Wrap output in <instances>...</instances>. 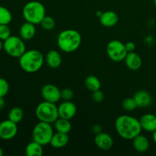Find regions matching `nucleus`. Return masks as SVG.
Segmentation results:
<instances>
[{"instance_id": "f257e3e1", "label": "nucleus", "mask_w": 156, "mask_h": 156, "mask_svg": "<svg viewBox=\"0 0 156 156\" xmlns=\"http://www.w3.org/2000/svg\"><path fill=\"white\" fill-rule=\"evenodd\" d=\"M115 129L121 138L126 140H133L143 130L140 120L129 115L117 117L115 120Z\"/></svg>"}, {"instance_id": "f03ea898", "label": "nucleus", "mask_w": 156, "mask_h": 156, "mask_svg": "<svg viewBox=\"0 0 156 156\" xmlns=\"http://www.w3.org/2000/svg\"><path fill=\"white\" fill-rule=\"evenodd\" d=\"M57 46L65 53H73L77 50L82 43V36L78 30L66 29L59 34L57 37Z\"/></svg>"}, {"instance_id": "7ed1b4c3", "label": "nucleus", "mask_w": 156, "mask_h": 156, "mask_svg": "<svg viewBox=\"0 0 156 156\" xmlns=\"http://www.w3.org/2000/svg\"><path fill=\"white\" fill-rule=\"evenodd\" d=\"M44 61L45 58L39 50H26L19 57V65L25 73H35L42 68Z\"/></svg>"}, {"instance_id": "20e7f679", "label": "nucleus", "mask_w": 156, "mask_h": 156, "mask_svg": "<svg viewBox=\"0 0 156 156\" xmlns=\"http://www.w3.org/2000/svg\"><path fill=\"white\" fill-rule=\"evenodd\" d=\"M24 20L34 24H40L46 16V9L44 5L38 1H30L24 5L22 10Z\"/></svg>"}, {"instance_id": "39448f33", "label": "nucleus", "mask_w": 156, "mask_h": 156, "mask_svg": "<svg viewBox=\"0 0 156 156\" xmlns=\"http://www.w3.org/2000/svg\"><path fill=\"white\" fill-rule=\"evenodd\" d=\"M35 115L39 121L54 123V122L59 118L58 107L55 103L44 101L37 106Z\"/></svg>"}, {"instance_id": "423d86ee", "label": "nucleus", "mask_w": 156, "mask_h": 156, "mask_svg": "<svg viewBox=\"0 0 156 156\" xmlns=\"http://www.w3.org/2000/svg\"><path fill=\"white\" fill-rule=\"evenodd\" d=\"M53 134L54 133L51 123L39 121L34 127L32 138L34 141L44 146L50 144Z\"/></svg>"}, {"instance_id": "0eeeda50", "label": "nucleus", "mask_w": 156, "mask_h": 156, "mask_svg": "<svg viewBox=\"0 0 156 156\" xmlns=\"http://www.w3.org/2000/svg\"><path fill=\"white\" fill-rule=\"evenodd\" d=\"M3 50L9 56L19 58L26 51L24 41L18 36H10L3 41Z\"/></svg>"}, {"instance_id": "6e6552de", "label": "nucleus", "mask_w": 156, "mask_h": 156, "mask_svg": "<svg viewBox=\"0 0 156 156\" xmlns=\"http://www.w3.org/2000/svg\"><path fill=\"white\" fill-rule=\"evenodd\" d=\"M106 52L108 57L116 62L124 61L125 57L127 55L125 44L118 40H113L108 44Z\"/></svg>"}, {"instance_id": "1a4fd4ad", "label": "nucleus", "mask_w": 156, "mask_h": 156, "mask_svg": "<svg viewBox=\"0 0 156 156\" xmlns=\"http://www.w3.org/2000/svg\"><path fill=\"white\" fill-rule=\"evenodd\" d=\"M18 133V126L16 123L9 119L0 123V139L2 140H11L15 138Z\"/></svg>"}, {"instance_id": "9d476101", "label": "nucleus", "mask_w": 156, "mask_h": 156, "mask_svg": "<svg viewBox=\"0 0 156 156\" xmlns=\"http://www.w3.org/2000/svg\"><path fill=\"white\" fill-rule=\"evenodd\" d=\"M41 95L46 101L56 104L61 99V90L53 84H47L41 88Z\"/></svg>"}, {"instance_id": "9b49d317", "label": "nucleus", "mask_w": 156, "mask_h": 156, "mask_svg": "<svg viewBox=\"0 0 156 156\" xmlns=\"http://www.w3.org/2000/svg\"><path fill=\"white\" fill-rule=\"evenodd\" d=\"M59 117L66 120H71L77 113L76 105L71 101H64L58 106Z\"/></svg>"}, {"instance_id": "f8f14e48", "label": "nucleus", "mask_w": 156, "mask_h": 156, "mask_svg": "<svg viewBox=\"0 0 156 156\" xmlns=\"http://www.w3.org/2000/svg\"><path fill=\"white\" fill-rule=\"evenodd\" d=\"M94 144L98 149L103 151H108L112 148L114 145V140L111 135L107 133L101 132L95 135Z\"/></svg>"}, {"instance_id": "ddd939ff", "label": "nucleus", "mask_w": 156, "mask_h": 156, "mask_svg": "<svg viewBox=\"0 0 156 156\" xmlns=\"http://www.w3.org/2000/svg\"><path fill=\"white\" fill-rule=\"evenodd\" d=\"M143 130L148 133H153L156 130V115L155 114H145L140 119Z\"/></svg>"}, {"instance_id": "4468645a", "label": "nucleus", "mask_w": 156, "mask_h": 156, "mask_svg": "<svg viewBox=\"0 0 156 156\" xmlns=\"http://www.w3.org/2000/svg\"><path fill=\"white\" fill-rule=\"evenodd\" d=\"M138 108H146L150 106L152 103V98L150 93L146 90H140L136 91L133 95Z\"/></svg>"}, {"instance_id": "2eb2a0df", "label": "nucleus", "mask_w": 156, "mask_h": 156, "mask_svg": "<svg viewBox=\"0 0 156 156\" xmlns=\"http://www.w3.org/2000/svg\"><path fill=\"white\" fill-rule=\"evenodd\" d=\"M125 64L129 69L132 71H136L140 69L143 64L141 57L135 52H129L124 59Z\"/></svg>"}, {"instance_id": "dca6fc26", "label": "nucleus", "mask_w": 156, "mask_h": 156, "mask_svg": "<svg viewBox=\"0 0 156 156\" xmlns=\"http://www.w3.org/2000/svg\"><path fill=\"white\" fill-rule=\"evenodd\" d=\"M99 21L101 24L105 27H114L117 24L119 17L114 11H106L99 17Z\"/></svg>"}, {"instance_id": "f3484780", "label": "nucleus", "mask_w": 156, "mask_h": 156, "mask_svg": "<svg viewBox=\"0 0 156 156\" xmlns=\"http://www.w3.org/2000/svg\"><path fill=\"white\" fill-rule=\"evenodd\" d=\"M133 141V146L134 149L137 152L140 153H144V152H147L150 146V143L149 140L146 136L142 135L141 133L136 136Z\"/></svg>"}, {"instance_id": "a211bd4d", "label": "nucleus", "mask_w": 156, "mask_h": 156, "mask_svg": "<svg viewBox=\"0 0 156 156\" xmlns=\"http://www.w3.org/2000/svg\"><path fill=\"white\" fill-rule=\"evenodd\" d=\"M46 63L52 69H56L62 64V56L57 50H50L45 57Z\"/></svg>"}, {"instance_id": "6ab92c4d", "label": "nucleus", "mask_w": 156, "mask_h": 156, "mask_svg": "<svg viewBox=\"0 0 156 156\" xmlns=\"http://www.w3.org/2000/svg\"><path fill=\"white\" fill-rule=\"evenodd\" d=\"M36 31L35 24L26 21L25 23L21 24L19 30V34L24 41H30L35 36Z\"/></svg>"}, {"instance_id": "aec40b11", "label": "nucleus", "mask_w": 156, "mask_h": 156, "mask_svg": "<svg viewBox=\"0 0 156 156\" xmlns=\"http://www.w3.org/2000/svg\"><path fill=\"white\" fill-rule=\"evenodd\" d=\"M69 141V137L67 133H62L56 132L53 134L51 140H50V145L55 149H61L66 146Z\"/></svg>"}, {"instance_id": "412c9836", "label": "nucleus", "mask_w": 156, "mask_h": 156, "mask_svg": "<svg viewBox=\"0 0 156 156\" xmlns=\"http://www.w3.org/2000/svg\"><path fill=\"white\" fill-rule=\"evenodd\" d=\"M44 153L43 146L35 141H31L25 148V154L27 156H41Z\"/></svg>"}, {"instance_id": "4be33fe9", "label": "nucleus", "mask_w": 156, "mask_h": 156, "mask_svg": "<svg viewBox=\"0 0 156 156\" xmlns=\"http://www.w3.org/2000/svg\"><path fill=\"white\" fill-rule=\"evenodd\" d=\"M54 128L56 132L68 134L72 129V124L69 120L59 117L54 122Z\"/></svg>"}, {"instance_id": "5701e85b", "label": "nucleus", "mask_w": 156, "mask_h": 156, "mask_svg": "<svg viewBox=\"0 0 156 156\" xmlns=\"http://www.w3.org/2000/svg\"><path fill=\"white\" fill-rule=\"evenodd\" d=\"M85 85L89 91H95L101 88V82L95 76H88L85 80Z\"/></svg>"}, {"instance_id": "b1692460", "label": "nucleus", "mask_w": 156, "mask_h": 156, "mask_svg": "<svg viewBox=\"0 0 156 156\" xmlns=\"http://www.w3.org/2000/svg\"><path fill=\"white\" fill-rule=\"evenodd\" d=\"M8 117L14 123H18L22 120L23 117H24V111L21 108H18V107L12 108L9 112Z\"/></svg>"}, {"instance_id": "393cba45", "label": "nucleus", "mask_w": 156, "mask_h": 156, "mask_svg": "<svg viewBox=\"0 0 156 156\" xmlns=\"http://www.w3.org/2000/svg\"><path fill=\"white\" fill-rule=\"evenodd\" d=\"M12 20V15L7 8L0 5V24H9Z\"/></svg>"}, {"instance_id": "a878e982", "label": "nucleus", "mask_w": 156, "mask_h": 156, "mask_svg": "<svg viewBox=\"0 0 156 156\" xmlns=\"http://www.w3.org/2000/svg\"><path fill=\"white\" fill-rule=\"evenodd\" d=\"M42 27V28L45 30H52L56 26V22H55L54 18H52L51 16H47L46 15L42 20V21L40 24Z\"/></svg>"}, {"instance_id": "bb28decb", "label": "nucleus", "mask_w": 156, "mask_h": 156, "mask_svg": "<svg viewBox=\"0 0 156 156\" xmlns=\"http://www.w3.org/2000/svg\"><path fill=\"white\" fill-rule=\"evenodd\" d=\"M122 106H123V109L126 111H133L138 108L133 97L125 98L122 102Z\"/></svg>"}, {"instance_id": "cd10ccee", "label": "nucleus", "mask_w": 156, "mask_h": 156, "mask_svg": "<svg viewBox=\"0 0 156 156\" xmlns=\"http://www.w3.org/2000/svg\"><path fill=\"white\" fill-rule=\"evenodd\" d=\"M12 32L9 24H0V39L2 41H5L9 37Z\"/></svg>"}, {"instance_id": "c85d7f7f", "label": "nucleus", "mask_w": 156, "mask_h": 156, "mask_svg": "<svg viewBox=\"0 0 156 156\" xmlns=\"http://www.w3.org/2000/svg\"><path fill=\"white\" fill-rule=\"evenodd\" d=\"M9 91V84L3 78H0V97L4 98Z\"/></svg>"}, {"instance_id": "c756f323", "label": "nucleus", "mask_w": 156, "mask_h": 156, "mask_svg": "<svg viewBox=\"0 0 156 156\" xmlns=\"http://www.w3.org/2000/svg\"><path fill=\"white\" fill-rule=\"evenodd\" d=\"M74 96L73 90L69 88H66L61 90V99L63 101H71Z\"/></svg>"}, {"instance_id": "7c9ffc66", "label": "nucleus", "mask_w": 156, "mask_h": 156, "mask_svg": "<svg viewBox=\"0 0 156 156\" xmlns=\"http://www.w3.org/2000/svg\"><path fill=\"white\" fill-rule=\"evenodd\" d=\"M92 98L97 103H101V102L103 101L104 98H105V95H104V93L99 89L95 91H93Z\"/></svg>"}, {"instance_id": "2f4dec72", "label": "nucleus", "mask_w": 156, "mask_h": 156, "mask_svg": "<svg viewBox=\"0 0 156 156\" xmlns=\"http://www.w3.org/2000/svg\"><path fill=\"white\" fill-rule=\"evenodd\" d=\"M125 47H126V50H127L128 53H129V52L135 51L136 44H134L133 42H132V41H129V42H127L126 44H125Z\"/></svg>"}, {"instance_id": "473e14b6", "label": "nucleus", "mask_w": 156, "mask_h": 156, "mask_svg": "<svg viewBox=\"0 0 156 156\" xmlns=\"http://www.w3.org/2000/svg\"><path fill=\"white\" fill-rule=\"evenodd\" d=\"M92 131L95 135L100 133L103 132V129H102V126L100 124H95L92 127Z\"/></svg>"}, {"instance_id": "72a5a7b5", "label": "nucleus", "mask_w": 156, "mask_h": 156, "mask_svg": "<svg viewBox=\"0 0 156 156\" xmlns=\"http://www.w3.org/2000/svg\"><path fill=\"white\" fill-rule=\"evenodd\" d=\"M5 105V101L4 98L0 97V111H2L4 108Z\"/></svg>"}, {"instance_id": "f704fd0d", "label": "nucleus", "mask_w": 156, "mask_h": 156, "mask_svg": "<svg viewBox=\"0 0 156 156\" xmlns=\"http://www.w3.org/2000/svg\"><path fill=\"white\" fill-rule=\"evenodd\" d=\"M152 140H153L154 143L156 144V130L152 133Z\"/></svg>"}, {"instance_id": "c9c22d12", "label": "nucleus", "mask_w": 156, "mask_h": 156, "mask_svg": "<svg viewBox=\"0 0 156 156\" xmlns=\"http://www.w3.org/2000/svg\"><path fill=\"white\" fill-rule=\"evenodd\" d=\"M3 49V41L0 39V51Z\"/></svg>"}, {"instance_id": "e433bc0d", "label": "nucleus", "mask_w": 156, "mask_h": 156, "mask_svg": "<svg viewBox=\"0 0 156 156\" xmlns=\"http://www.w3.org/2000/svg\"><path fill=\"white\" fill-rule=\"evenodd\" d=\"M102 13H103V12H102L101 11H98V12H96V15H97V16H98V17H100L101 15H102Z\"/></svg>"}, {"instance_id": "4c0bfd02", "label": "nucleus", "mask_w": 156, "mask_h": 156, "mask_svg": "<svg viewBox=\"0 0 156 156\" xmlns=\"http://www.w3.org/2000/svg\"><path fill=\"white\" fill-rule=\"evenodd\" d=\"M3 154H4V152H3V149L0 147V156H2Z\"/></svg>"}, {"instance_id": "58836bf2", "label": "nucleus", "mask_w": 156, "mask_h": 156, "mask_svg": "<svg viewBox=\"0 0 156 156\" xmlns=\"http://www.w3.org/2000/svg\"><path fill=\"white\" fill-rule=\"evenodd\" d=\"M154 4H155V5L156 7V0H154Z\"/></svg>"}, {"instance_id": "ea45409f", "label": "nucleus", "mask_w": 156, "mask_h": 156, "mask_svg": "<svg viewBox=\"0 0 156 156\" xmlns=\"http://www.w3.org/2000/svg\"><path fill=\"white\" fill-rule=\"evenodd\" d=\"M155 115H156V110H155Z\"/></svg>"}]
</instances>
